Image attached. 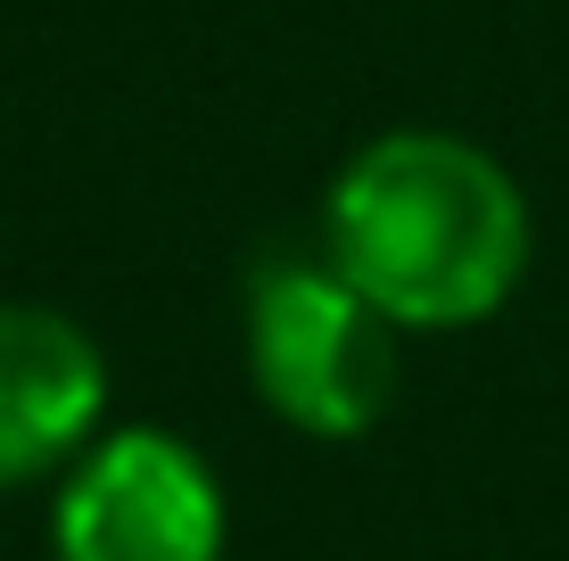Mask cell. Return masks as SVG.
Listing matches in <instances>:
<instances>
[{"mask_svg": "<svg viewBox=\"0 0 569 561\" xmlns=\"http://www.w3.org/2000/svg\"><path fill=\"white\" fill-rule=\"evenodd\" d=\"M520 182L462 132H380L339 166L322 199V257L380 305L397 331H470L528 273Z\"/></svg>", "mask_w": 569, "mask_h": 561, "instance_id": "6da1fadb", "label": "cell"}, {"mask_svg": "<svg viewBox=\"0 0 569 561\" xmlns=\"http://www.w3.org/2000/svg\"><path fill=\"white\" fill-rule=\"evenodd\" d=\"M248 372L306 438H363L397 397V322L330 257H272L248 289Z\"/></svg>", "mask_w": 569, "mask_h": 561, "instance_id": "7a4b0ae2", "label": "cell"}, {"mask_svg": "<svg viewBox=\"0 0 569 561\" xmlns=\"http://www.w3.org/2000/svg\"><path fill=\"white\" fill-rule=\"evenodd\" d=\"M50 537L58 561H223L231 512L190 438L116 430L74 454Z\"/></svg>", "mask_w": 569, "mask_h": 561, "instance_id": "3957f363", "label": "cell"}, {"mask_svg": "<svg viewBox=\"0 0 569 561\" xmlns=\"http://www.w3.org/2000/svg\"><path fill=\"white\" fill-rule=\"evenodd\" d=\"M108 413V355L58 305H0V488L74 462Z\"/></svg>", "mask_w": 569, "mask_h": 561, "instance_id": "277c9868", "label": "cell"}]
</instances>
